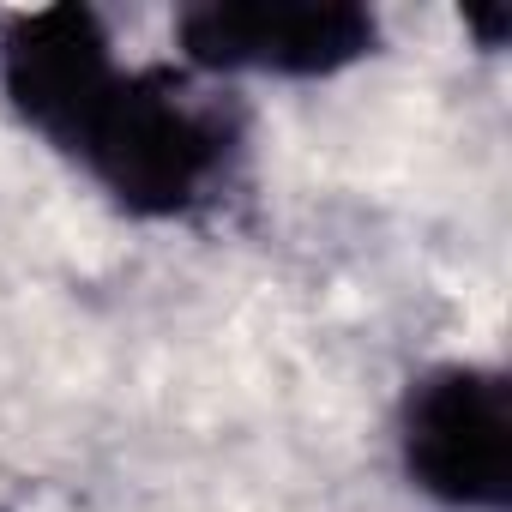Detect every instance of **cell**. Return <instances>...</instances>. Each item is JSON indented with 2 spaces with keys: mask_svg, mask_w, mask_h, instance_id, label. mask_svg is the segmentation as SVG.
<instances>
[{
  "mask_svg": "<svg viewBox=\"0 0 512 512\" xmlns=\"http://www.w3.org/2000/svg\"><path fill=\"white\" fill-rule=\"evenodd\" d=\"M241 103L211 91L193 67H145L121 73L91 133L79 139V163L91 181L133 217H193L205 211L235 163H241Z\"/></svg>",
  "mask_w": 512,
  "mask_h": 512,
  "instance_id": "1",
  "label": "cell"
},
{
  "mask_svg": "<svg viewBox=\"0 0 512 512\" xmlns=\"http://www.w3.org/2000/svg\"><path fill=\"white\" fill-rule=\"evenodd\" d=\"M398 458L416 494L452 512L512 506V386L482 362H440L410 380Z\"/></svg>",
  "mask_w": 512,
  "mask_h": 512,
  "instance_id": "2",
  "label": "cell"
},
{
  "mask_svg": "<svg viewBox=\"0 0 512 512\" xmlns=\"http://www.w3.org/2000/svg\"><path fill=\"white\" fill-rule=\"evenodd\" d=\"M187 67L332 79L380 49V19L356 0H199L175 19Z\"/></svg>",
  "mask_w": 512,
  "mask_h": 512,
  "instance_id": "3",
  "label": "cell"
},
{
  "mask_svg": "<svg viewBox=\"0 0 512 512\" xmlns=\"http://www.w3.org/2000/svg\"><path fill=\"white\" fill-rule=\"evenodd\" d=\"M115 85L121 67L91 7H31L0 19V97L55 151H79Z\"/></svg>",
  "mask_w": 512,
  "mask_h": 512,
  "instance_id": "4",
  "label": "cell"
},
{
  "mask_svg": "<svg viewBox=\"0 0 512 512\" xmlns=\"http://www.w3.org/2000/svg\"><path fill=\"white\" fill-rule=\"evenodd\" d=\"M464 25L476 31L482 49H500L512 37V7H464Z\"/></svg>",
  "mask_w": 512,
  "mask_h": 512,
  "instance_id": "5",
  "label": "cell"
}]
</instances>
